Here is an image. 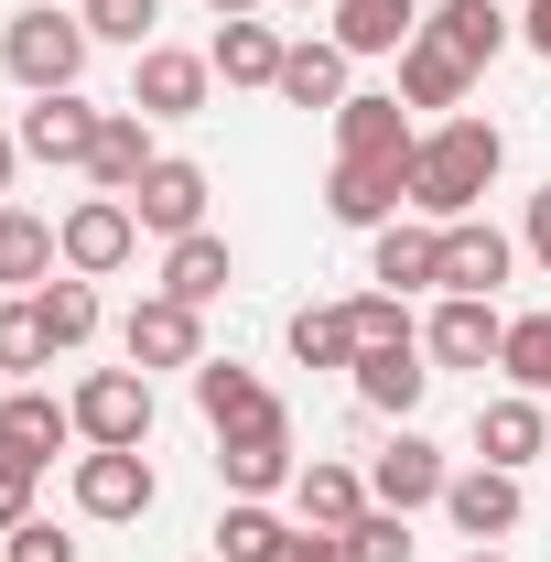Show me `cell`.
I'll use <instances>...</instances> for the list:
<instances>
[{"label":"cell","mask_w":551,"mask_h":562,"mask_svg":"<svg viewBox=\"0 0 551 562\" xmlns=\"http://www.w3.org/2000/svg\"><path fill=\"white\" fill-rule=\"evenodd\" d=\"M497 162H508L497 120H443V131H421V151H412V206L432 216V227L476 216L486 184H497Z\"/></svg>","instance_id":"6da1fadb"},{"label":"cell","mask_w":551,"mask_h":562,"mask_svg":"<svg viewBox=\"0 0 551 562\" xmlns=\"http://www.w3.org/2000/svg\"><path fill=\"white\" fill-rule=\"evenodd\" d=\"M87 22L76 11H11V33H0V66H11V87H33V98H55V87H76L87 76Z\"/></svg>","instance_id":"7a4b0ae2"},{"label":"cell","mask_w":551,"mask_h":562,"mask_svg":"<svg viewBox=\"0 0 551 562\" xmlns=\"http://www.w3.org/2000/svg\"><path fill=\"white\" fill-rule=\"evenodd\" d=\"M120 347H131L140 379H151V368H206V314L173 303V292H140L131 325H120Z\"/></svg>","instance_id":"3957f363"},{"label":"cell","mask_w":551,"mask_h":562,"mask_svg":"<svg viewBox=\"0 0 551 562\" xmlns=\"http://www.w3.org/2000/svg\"><path fill=\"white\" fill-rule=\"evenodd\" d=\"M66 412H76L87 443H151V379L140 368H87Z\"/></svg>","instance_id":"277c9868"},{"label":"cell","mask_w":551,"mask_h":562,"mask_svg":"<svg viewBox=\"0 0 551 562\" xmlns=\"http://www.w3.org/2000/svg\"><path fill=\"white\" fill-rule=\"evenodd\" d=\"M151 497H162V476H151L140 443H98V454H76V508H87V519H151Z\"/></svg>","instance_id":"5b68a950"},{"label":"cell","mask_w":551,"mask_h":562,"mask_svg":"<svg viewBox=\"0 0 551 562\" xmlns=\"http://www.w3.org/2000/svg\"><path fill=\"white\" fill-rule=\"evenodd\" d=\"M55 249H66V271H76V281H109V271H120V260L140 249V216H131V195H87V206H66Z\"/></svg>","instance_id":"8992f818"},{"label":"cell","mask_w":551,"mask_h":562,"mask_svg":"<svg viewBox=\"0 0 551 562\" xmlns=\"http://www.w3.org/2000/svg\"><path fill=\"white\" fill-rule=\"evenodd\" d=\"M497 347H508V314L476 303V292H443L432 325H421V357L432 368H497Z\"/></svg>","instance_id":"52a82bcc"},{"label":"cell","mask_w":551,"mask_h":562,"mask_svg":"<svg viewBox=\"0 0 551 562\" xmlns=\"http://www.w3.org/2000/svg\"><path fill=\"white\" fill-rule=\"evenodd\" d=\"M216 476H227V497H271L292 487L303 465H292V412L249 422V432H216Z\"/></svg>","instance_id":"ba28073f"},{"label":"cell","mask_w":551,"mask_h":562,"mask_svg":"<svg viewBox=\"0 0 551 562\" xmlns=\"http://www.w3.org/2000/svg\"><path fill=\"white\" fill-rule=\"evenodd\" d=\"M131 216H140V238H162V249L195 238V227H206V162H173V151H162V162L140 173Z\"/></svg>","instance_id":"9c48e42d"},{"label":"cell","mask_w":551,"mask_h":562,"mask_svg":"<svg viewBox=\"0 0 551 562\" xmlns=\"http://www.w3.org/2000/svg\"><path fill=\"white\" fill-rule=\"evenodd\" d=\"M206 87H216L206 55H184V44H140L131 109H140V120H195V109H206Z\"/></svg>","instance_id":"30bf717a"},{"label":"cell","mask_w":551,"mask_h":562,"mask_svg":"<svg viewBox=\"0 0 551 562\" xmlns=\"http://www.w3.org/2000/svg\"><path fill=\"white\" fill-rule=\"evenodd\" d=\"M443 487H454V465H443V454L421 443L412 422H401V432L379 443V465H368V497H379V508H401V519H412V508H432Z\"/></svg>","instance_id":"8fae6325"},{"label":"cell","mask_w":551,"mask_h":562,"mask_svg":"<svg viewBox=\"0 0 551 562\" xmlns=\"http://www.w3.org/2000/svg\"><path fill=\"white\" fill-rule=\"evenodd\" d=\"M412 206V162H336V184H325V216L336 227H390V216Z\"/></svg>","instance_id":"7c38bea8"},{"label":"cell","mask_w":551,"mask_h":562,"mask_svg":"<svg viewBox=\"0 0 551 562\" xmlns=\"http://www.w3.org/2000/svg\"><path fill=\"white\" fill-rule=\"evenodd\" d=\"M98 120H109V109H87V98H76V87H55V98H33V109H22V151H33V162H76V173H87V151H98Z\"/></svg>","instance_id":"4fadbf2b"},{"label":"cell","mask_w":551,"mask_h":562,"mask_svg":"<svg viewBox=\"0 0 551 562\" xmlns=\"http://www.w3.org/2000/svg\"><path fill=\"white\" fill-rule=\"evenodd\" d=\"M66 432H76V412L55 401V390H11V401H0V465H22V476H44Z\"/></svg>","instance_id":"5bb4252c"},{"label":"cell","mask_w":551,"mask_h":562,"mask_svg":"<svg viewBox=\"0 0 551 562\" xmlns=\"http://www.w3.org/2000/svg\"><path fill=\"white\" fill-rule=\"evenodd\" d=\"M519 508H530V497H519L508 465H465V476L443 487V519H454L465 541H508V530H519Z\"/></svg>","instance_id":"9a60e30c"},{"label":"cell","mask_w":551,"mask_h":562,"mask_svg":"<svg viewBox=\"0 0 551 562\" xmlns=\"http://www.w3.org/2000/svg\"><path fill=\"white\" fill-rule=\"evenodd\" d=\"M412 151H421V131L401 98H346L336 109V162H412Z\"/></svg>","instance_id":"2e32d148"},{"label":"cell","mask_w":551,"mask_h":562,"mask_svg":"<svg viewBox=\"0 0 551 562\" xmlns=\"http://www.w3.org/2000/svg\"><path fill=\"white\" fill-rule=\"evenodd\" d=\"M421 33H432L454 66H497V55L519 44V22H508L497 0H432V11H421Z\"/></svg>","instance_id":"e0dca14e"},{"label":"cell","mask_w":551,"mask_h":562,"mask_svg":"<svg viewBox=\"0 0 551 562\" xmlns=\"http://www.w3.org/2000/svg\"><path fill=\"white\" fill-rule=\"evenodd\" d=\"M368 281H390V292H443V227H432V216H421V227L390 216V227L368 238Z\"/></svg>","instance_id":"ac0fdd59"},{"label":"cell","mask_w":551,"mask_h":562,"mask_svg":"<svg viewBox=\"0 0 551 562\" xmlns=\"http://www.w3.org/2000/svg\"><path fill=\"white\" fill-rule=\"evenodd\" d=\"M151 162H162V151H151V120H140V109H109V120H98V151H87V184H98V195H140Z\"/></svg>","instance_id":"d6986e66"},{"label":"cell","mask_w":551,"mask_h":562,"mask_svg":"<svg viewBox=\"0 0 551 562\" xmlns=\"http://www.w3.org/2000/svg\"><path fill=\"white\" fill-rule=\"evenodd\" d=\"M530 454H551V422H541V401L530 390H508V401H486L476 412V465H530Z\"/></svg>","instance_id":"ffe728a7"},{"label":"cell","mask_w":551,"mask_h":562,"mask_svg":"<svg viewBox=\"0 0 551 562\" xmlns=\"http://www.w3.org/2000/svg\"><path fill=\"white\" fill-rule=\"evenodd\" d=\"M195 412H206L216 432H249V422H271L281 401L260 390V368H238V357H206V368H195Z\"/></svg>","instance_id":"44dd1931"},{"label":"cell","mask_w":551,"mask_h":562,"mask_svg":"<svg viewBox=\"0 0 551 562\" xmlns=\"http://www.w3.org/2000/svg\"><path fill=\"white\" fill-rule=\"evenodd\" d=\"M497 281H508V238H497L486 216H454V227H443V292L497 303Z\"/></svg>","instance_id":"7402d4cb"},{"label":"cell","mask_w":551,"mask_h":562,"mask_svg":"<svg viewBox=\"0 0 551 562\" xmlns=\"http://www.w3.org/2000/svg\"><path fill=\"white\" fill-rule=\"evenodd\" d=\"M421 390H432V368H421V347H357V401L390 422L421 412Z\"/></svg>","instance_id":"603a6c76"},{"label":"cell","mask_w":551,"mask_h":562,"mask_svg":"<svg viewBox=\"0 0 551 562\" xmlns=\"http://www.w3.org/2000/svg\"><path fill=\"white\" fill-rule=\"evenodd\" d=\"M421 11H432V0H336L325 22H336L346 55H401V44L421 33Z\"/></svg>","instance_id":"cb8c5ba5"},{"label":"cell","mask_w":551,"mask_h":562,"mask_svg":"<svg viewBox=\"0 0 551 562\" xmlns=\"http://www.w3.org/2000/svg\"><path fill=\"white\" fill-rule=\"evenodd\" d=\"M292 519H303V530H357V519H368V476H357V465H303V476H292Z\"/></svg>","instance_id":"d4e9b609"},{"label":"cell","mask_w":551,"mask_h":562,"mask_svg":"<svg viewBox=\"0 0 551 562\" xmlns=\"http://www.w3.org/2000/svg\"><path fill=\"white\" fill-rule=\"evenodd\" d=\"M465 87H476V66H454L432 33H412V44H401V87H390L401 109H465Z\"/></svg>","instance_id":"484cf974"},{"label":"cell","mask_w":551,"mask_h":562,"mask_svg":"<svg viewBox=\"0 0 551 562\" xmlns=\"http://www.w3.org/2000/svg\"><path fill=\"white\" fill-rule=\"evenodd\" d=\"M227 281H238V260H227V238H216V227H195V238H173V249H162V292H173V303H195V314H206Z\"/></svg>","instance_id":"4316f807"},{"label":"cell","mask_w":551,"mask_h":562,"mask_svg":"<svg viewBox=\"0 0 551 562\" xmlns=\"http://www.w3.org/2000/svg\"><path fill=\"white\" fill-rule=\"evenodd\" d=\"M281 55H292V44H281L271 22H216V44H206V66L227 76V87H281Z\"/></svg>","instance_id":"83f0119b"},{"label":"cell","mask_w":551,"mask_h":562,"mask_svg":"<svg viewBox=\"0 0 551 562\" xmlns=\"http://www.w3.org/2000/svg\"><path fill=\"white\" fill-rule=\"evenodd\" d=\"M281 98L336 120L346 98H357V87H346V44H292V55H281Z\"/></svg>","instance_id":"f1b7e54d"},{"label":"cell","mask_w":551,"mask_h":562,"mask_svg":"<svg viewBox=\"0 0 551 562\" xmlns=\"http://www.w3.org/2000/svg\"><path fill=\"white\" fill-rule=\"evenodd\" d=\"M55 271H66V249H55V227H44L33 206H0V281H33V292H44Z\"/></svg>","instance_id":"f546056e"},{"label":"cell","mask_w":551,"mask_h":562,"mask_svg":"<svg viewBox=\"0 0 551 562\" xmlns=\"http://www.w3.org/2000/svg\"><path fill=\"white\" fill-rule=\"evenodd\" d=\"M292 552V519H271L260 497H227V519H216V562H281Z\"/></svg>","instance_id":"4dcf8cb0"},{"label":"cell","mask_w":551,"mask_h":562,"mask_svg":"<svg viewBox=\"0 0 551 562\" xmlns=\"http://www.w3.org/2000/svg\"><path fill=\"white\" fill-rule=\"evenodd\" d=\"M33 303H44V336H55V357H66V347H87V336H98V281L55 271V281H44V292H33Z\"/></svg>","instance_id":"1f68e13d"},{"label":"cell","mask_w":551,"mask_h":562,"mask_svg":"<svg viewBox=\"0 0 551 562\" xmlns=\"http://www.w3.org/2000/svg\"><path fill=\"white\" fill-rule=\"evenodd\" d=\"M292 357H303V368H357V325H346V303H303V314H292Z\"/></svg>","instance_id":"d6a6232c"},{"label":"cell","mask_w":551,"mask_h":562,"mask_svg":"<svg viewBox=\"0 0 551 562\" xmlns=\"http://www.w3.org/2000/svg\"><path fill=\"white\" fill-rule=\"evenodd\" d=\"M497 368H508L530 401H551V314H508V347H497Z\"/></svg>","instance_id":"836d02e7"},{"label":"cell","mask_w":551,"mask_h":562,"mask_svg":"<svg viewBox=\"0 0 551 562\" xmlns=\"http://www.w3.org/2000/svg\"><path fill=\"white\" fill-rule=\"evenodd\" d=\"M346 325H357V347H421V325H412V303H401V292H357V303H346Z\"/></svg>","instance_id":"e575fe53"},{"label":"cell","mask_w":551,"mask_h":562,"mask_svg":"<svg viewBox=\"0 0 551 562\" xmlns=\"http://www.w3.org/2000/svg\"><path fill=\"white\" fill-rule=\"evenodd\" d=\"M76 22H87V33H98V44H151V22H162V0H76Z\"/></svg>","instance_id":"d590c367"},{"label":"cell","mask_w":551,"mask_h":562,"mask_svg":"<svg viewBox=\"0 0 551 562\" xmlns=\"http://www.w3.org/2000/svg\"><path fill=\"white\" fill-rule=\"evenodd\" d=\"M0 368H55V336H44V303H0Z\"/></svg>","instance_id":"8d00e7d4"},{"label":"cell","mask_w":551,"mask_h":562,"mask_svg":"<svg viewBox=\"0 0 551 562\" xmlns=\"http://www.w3.org/2000/svg\"><path fill=\"white\" fill-rule=\"evenodd\" d=\"M346 562H412V519H401V508H368V519L346 530Z\"/></svg>","instance_id":"74e56055"},{"label":"cell","mask_w":551,"mask_h":562,"mask_svg":"<svg viewBox=\"0 0 551 562\" xmlns=\"http://www.w3.org/2000/svg\"><path fill=\"white\" fill-rule=\"evenodd\" d=\"M0 541H11V562H76V541L55 519H22V530H0Z\"/></svg>","instance_id":"f35d334b"},{"label":"cell","mask_w":551,"mask_h":562,"mask_svg":"<svg viewBox=\"0 0 551 562\" xmlns=\"http://www.w3.org/2000/svg\"><path fill=\"white\" fill-rule=\"evenodd\" d=\"M281 562H346V530H303V519H292V552Z\"/></svg>","instance_id":"ab89813d"},{"label":"cell","mask_w":551,"mask_h":562,"mask_svg":"<svg viewBox=\"0 0 551 562\" xmlns=\"http://www.w3.org/2000/svg\"><path fill=\"white\" fill-rule=\"evenodd\" d=\"M530 260H541V271H551V184H541V195H530Z\"/></svg>","instance_id":"60d3db41"},{"label":"cell","mask_w":551,"mask_h":562,"mask_svg":"<svg viewBox=\"0 0 551 562\" xmlns=\"http://www.w3.org/2000/svg\"><path fill=\"white\" fill-rule=\"evenodd\" d=\"M519 44H530V55H551V0H530V11H519Z\"/></svg>","instance_id":"b9f144b4"},{"label":"cell","mask_w":551,"mask_h":562,"mask_svg":"<svg viewBox=\"0 0 551 562\" xmlns=\"http://www.w3.org/2000/svg\"><path fill=\"white\" fill-rule=\"evenodd\" d=\"M206 11H216V22H249V11H260V0H206Z\"/></svg>","instance_id":"7bdbcfd3"},{"label":"cell","mask_w":551,"mask_h":562,"mask_svg":"<svg viewBox=\"0 0 551 562\" xmlns=\"http://www.w3.org/2000/svg\"><path fill=\"white\" fill-rule=\"evenodd\" d=\"M11 162H22V140H11V131H0V195H11Z\"/></svg>","instance_id":"ee69618b"},{"label":"cell","mask_w":551,"mask_h":562,"mask_svg":"<svg viewBox=\"0 0 551 562\" xmlns=\"http://www.w3.org/2000/svg\"><path fill=\"white\" fill-rule=\"evenodd\" d=\"M465 562H508V552H497V541H476V552H465Z\"/></svg>","instance_id":"f6af8a7d"},{"label":"cell","mask_w":551,"mask_h":562,"mask_svg":"<svg viewBox=\"0 0 551 562\" xmlns=\"http://www.w3.org/2000/svg\"><path fill=\"white\" fill-rule=\"evenodd\" d=\"M281 11H336V0H281Z\"/></svg>","instance_id":"bcb514c9"}]
</instances>
